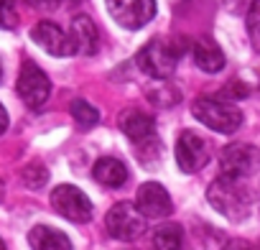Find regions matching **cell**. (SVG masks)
Segmentation results:
<instances>
[{"label": "cell", "mask_w": 260, "mask_h": 250, "mask_svg": "<svg viewBox=\"0 0 260 250\" xmlns=\"http://www.w3.org/2000/svg\"><path fill=\"white\" fill-rule=\"evenodd\" d=\"M207 197H209V204L227 220L237 222V220H245L250 212V194H247V189H242V179H232V176L222 174L209 186Z\"/></svg>", "instance_id": "6da1fadb"}, {"label": "cell", "mask_w": 260, "mask_h": 250, "mask_svg": "<svg viewBox=\"0 0 260 250\" xmlns=\"http://www.w3.org/2000/svg\"><path fill=\"white\" fill-rule=\"evenodd\" d=\"M191 112L202 125H207L209 131H217V133H235L242 125V112L232 102L222 97H212V95L197 97L191 105Z\"/></svg>", "instance_id": "7a4b0ae2"}, {"label": "cell", "mask_w": 260, "mask_h": 250, "mask_svg": "<svg viewBox=\"0 0 260 250\" xmlns=\"http://www.w3.org/2000/svg\"><path fill=\"white\" fill-rule=\"evenodd\" d=\"M181 59V46L169 39H153L138 51V67L153 79H169Z\"/></svg>", "instance_id": "3957f363"}, {"label": "cell", "mask_w": 260, "mask_h": 250, "mask_svg": "<svg viewBox=\"0 0 260 250\" xmlns=\"http://www.w3.org/2000/svg\"><path fill=\"white\" fill-rule=\"evenodd\" d=\"M105 225H107V232H110L115 240L133 242V240H138V237L146 232L148 217H146V214L138 209V204H133V202H117V204L107 212Z\"/></svg>", "instance_id": "277c9868"}, {"label": "cell", "mask_w": 260, "mask_h": 250, "mask_svg": "<svg viewBox=\"0 0 260 250\" xmlns=\"http://www.w3.org/2000/svg\"><path fill=\"white\" fill-rule=\"evenodd\" d=\"M219 171L232 179H245L260 171V151L250 143H230L219 153Z\"/></svg>", "instance_id": "5b68a950"}, {"label": "cell", "mask_w": 260, "mask_h": 250, "mask_svg": "<svg viewBox=\"0 0 260 250\" xmlns=\"http://www.w3.org/2000/svg\"><path fill=\"white\" fill-rule=\"evenodd\" d=\"M16 89H18L21 100L31 110H39V107L46 105V100L51 95V82H49V77L44 74V69L39 64L23 61L21 74H18V82H16Z\"/></svg>", "instance_id": "8992f818"}, {"label": "cell", "mask_w": 260, "mask_h": 250, "mask_svg": "<svg viewBox=\"0 0 260 250\" xmlns=\"http://www.w3.org/2000/svg\"><path fill=\"white\" fill-rule=\"evenodd\" d=\"M51 207L64 220L77 222V225L92 220V202H89V197L82 189L72 186V184H61V186H56L51 192Z\"/></svg>", "instance_id": "52a82bcc"}, {"label": "cell", "mask_w": 260, "mask_h": 250, "mask_svg": "<svg viewBox=\"0 0 260 250\" xmlns=\"http://www.w3.org/2000/svg\"><path fill=\"white\" fill-rule=\"evenodd\" d=\"M107 11L115 23L136 31L156 16V0H107Z\"/></svg>", "instance_id": "ba28073f"}, {"label": "cell", "mask_w": 260, "mask_h": 250, "mask_svg": "<svg viewBox=\"0 0 260 250\" xmlns=\"http://www.w3.org/2000/svg\"><path fill=\"white\" fill-rule=\"evenodd\" d=\"M209 161V146L202 136H197L194 131H184L176 141V164L181 166V171L186 174H197L199 169H204Z\"/></svg>", "instance_id": "9c48e42d"}, {"label": "cell", "mask_w": 260, "mask_h": 250, "mask_svg": "<svg viewBox=\"0 0 260 250\" xmlns=\"http://www.w3.org/2000/svg\"><path fill=\"white\" fill-rule=\"evenodd\" d=\"M31 39L51 56H72L77 54L74 49V41H72V34H64L56 23L51 21H41L31 28Z\"/></svg>", "instance_id": "30bf717a"}, {"label": "cell", "mask_w": 260, "mask_h": 250, "mask_svg": "<svg viewBox=\"0 0 260 250\" xmlns=\"http://www.w3.org/2000/svg\"><path fill=\"white\" fill-rule=\"evenodd\" d=\"M136 204H138V209H141L148 220L169 217L171 209H174L169 192H166L161 184H156V181L141 184V189H138V194H136Z\"/></svg>", "instance_id": "8fae6325"}, {"label": "cell", "mask_w": 260, "mask_h": 250, "mask_svg": "<svg viewBox=\"0 0 260 250\" xmlns=\"http://www.w3.org/2000/svg\"><path fill=\"white\" fill-rule=\"evenodd\" d=\"M120 131L133 141V143H153L156 141V120L153 115L148 112H141V110H127L122 112L120 117Z\"/></svg>", "instance_id": "7c38bea8"}, {"label": "cell", "mask_w": 260, "mask_h": 250, "mask_svg": "<svg viewBox=\"0 0 260 250\" xmlns=\"http://www.w3.org/2000/svg\"><path fill=\"white\" fill-rule=\"evenodd\" d=\"M69 34H72V41H74L77 54H84V56L97 54V49H100V34H97V26L87 16H77L72 21V31Z\"/></svg>", "instance_id": "4fadbf2b"}, {"label": "cell", "mask_w": 260, "mask_h": 250, "mask_svg": "<svg viewBox=\"0 0 260 250\" xmlns=\"http://www.w3.org/2000/svg\"><path fill=\"white\" fill-rule=\"evenodd\" d=\"M92 176L97 179V184L107 186V189H120L125 181H127V169L120 159H112V156H105L94 164L92 169Z\"/></svg>", "instance_id": "5bb4252c"}, {"label": "cell", "mask_w": 260, "mask_h": 250, "mask_svg": "<svg viewBox=\"0 0 260 250\" xmlns=\"http://www.w3.org/2000/svg\"><path fill=\"white\" fill-rule=\"evenodd\" d=\"M191 56H194V64H197L202 72H207V74H217V72L224 69V54H222V49H219L214 41H209V39L197 41L194 49H191Z\"/></svg>", "instance_id": "9a60e30c"}, {"label": "cell", "mask_w": 260, "mask_h": 250, "mask_svg": "<svg viewBox=\"0 0 260 250\" xmlns=\"http://www.w3.org/2000/svg\"><path fill=\"white\" fill-rule=\"evenodd\" d=\"M28 245L36 247V250H69L72 247V240L61 230H56V227L36 225L28 232Z\"/></svg>", "instance_id": "2e32d148"}, {"label": "cell", "mask_w": 260, "mask_h": 250, "mask_svg": "<svg viewBox=\"0 0 260 250\" xmlns=\"http://www.w3.org/2000/svg\"><path fill=\"white\" fill-rule=\"evenodd\" d=\"M153 245L161 250H176L184 245V230L176 222H166L153 232Z\"/></svg>", "instance_id": "e0dca14e"}, {"label": "cell", "mask_w": 260, "mask_h": 250, "mask_svg": "<svg viewBox=\"0 0 260 250\" xmlns=\"http://www.w3.org/2000/svg\"><path fill=\"white\" fill-rule=\"evenodd\" d=\"M72 117L79 122V128H92L100 122V110L92 107L87 100H74L72 102Z\"/></svg>", "instance_id": "ac0fdd59"}, {"label": "cell", "mask_w": 260, "mask_h": 250, "mask_svg": "<svg viewBox=\"0 0 260 250\" xmlns=\"http://www.w3.org/2000/svg\"><path fill=\"white\" fill-rule=\"evenodd\" d=\"M245 23H247V39H250L252 49L260 54V0H252Z\"/></svg>", "instance_id": "d6986e66"}, {"label": "cell", "mask_w": 260, "mask_h": 250, "mask_svg": "<svg viewBox=\"0 0 260 250\" xmlns=\"http://www.w3.org/2000/svg\"><path fill=\"white\" fill-rule=\"evenodd\" d=\"M18 26V11H16V0H0V28L13 31Z\"/></svg>", "instance_id": "ffe728a7"}, {"label": "cell", "mask_w": 260, "mask_h": 250, "mask_svg": "<svg viewBox=\"0 0 260 250\" xmlns=\"http://www.w3.org/2000/svg\"><path fill=\"white\" fill-rule=\"evenodd\" d=\"M46 179H49V174H46V169H44V166H39V164H34V166H28V169L23 171V181H26L31 189L44 186V184H46Z\"/></svg>", "instance_id": "44dd1931"}, {"label": "cell", "mask_w": 260, "mask_h": 250, "mask_svg": "<svg viewBox=\"0 0 260 250\" xmlns=\"http://www.w3.org/2000/svg\"><path fill=\"white\" fill-rule=\"evenodd\" d=\"M28 6H34V8H39V11H54V8H59V0H26Z\"/></svg>", "instance_id": "7402d4cb"}, {"label": "cell", "mask_w": 260, "mask_h": 250, "mask_svg": "<svg viewBox=\"0 0 260 250\" xmlns=\"http://www.w3.org/2000/svg\"><path fill=\"white\" fill-rule=\"evenodd\" d=\"M8 131V112H6V107L0 105V136H3Z\"/></svg>", "instance_id": "603a6c76"}, {"label": "cell", "mask_w": 260, "mask_h": 250, "mask_svg": "<svg viewBox=\"0 0 260 250\" xmlns=\"http://www.w3.org/2000/svg\"><path fill=\"white\" fill-rule=\"evenodd\" d=\"M0 199H3V181H0Z\"/></svg>", "instance_id": "cb8c5ba5"}, {"label": "cell", "mask_w": 260, "mask_h": 250, "mask_svg": "<svg viewBox=\"0 0 260 250\" xmlns=\"http://www.w3.org/2000/svg\"><path fill=\"white\" fill-rule=\"evenodd\" d=\"M3 247H6V242H3V240H0V250H3Z\"/></svg>", "instance_id": "d4e9b609"}, {"label": "cell", "mask_w": 260, "mask_h": 250, "mask_svg": "<svg viewBox=\"0 0 260 250\" xmlns=\"http://www.w3.org/2000/svg\"><path fill=\"white\" fill-rule=\"evenodd\" d=\"M0 79H3V67H0Z\"/></svg>", "instance_id": "484cf974"}]
</instances>
